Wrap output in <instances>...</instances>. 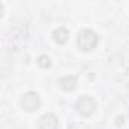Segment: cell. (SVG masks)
<instances>
[{"instance_id":"obj_1","label":"cell","mask_w":129,"mask_h":129,"mask_svg":"<svg viewBox=\"0 0 129 129\" xmlns=\"http://www.w3.org/2000/svg\"><path fill=\"white\" fill-rule=\"evenodd\" d=\"M99 43V35L91 29H82L78 35V47L82 52L93 50Z\"/></svg>"},{"instance_id":"obj_2","label":"cell","mask_w":129,"mask_h":129,"mask_svg":"<svg viewBox=\"0 0 129 129\" xmlns=\"http://www.w3.org/2000/svg\"><path fill=\"white\" fill-rule=\"evenodd\" d=\"M96 108H97V103H96V100H94L91 96H81V97L76 100V103H75V109H76L78 114L82 115V117H90V115H93L94 111H96Z\"/></svg>"},{"instance_id":"obj_3","label":"cell","mask_w":129,"mask_h":129,"mask_svg":"<svg viewBox=\"0 0 129 129\" xmlns=\"http://www.w3.org/2000/svg\"><path fill=\"white\" fill-rule=\"evenodd\" d=\"M20 105H21V108H23L24 111L32 112V111H37V109L40 108L41 99H40V96H38L35 91H29V93L23 94V97H21V100H20Z\"/></svg>"},{"instance_id":"obj_4","label":"cell","mask_w":129,"mask_h":129,"mask_svg":"<svg viewBox=\"0 0 129 129\" xmlns=\"http://www.w3.org/2000/svg\"><path fill=\"white\" fill-rule=\"evenodd\" d=\"M59 120L53 112H47L38 118V129H58Z\"/></svg>"},{"instance_id":"obj_5","label":"cell","mask_w":129,"mask_h":129,"mask_svg":"<svg viewBox=\"0 0 129 129\" xmlns=\"http://www.w3.org/2000/svg\"><path fill=\"white\" fill-rule=\"evenodd\" d=\"M58 85H59L64 91H73V90L78 87V79H76V76L69 75V76L61 78V79L58 81Z\"/></svg>"},{"instance_id":"obj_6","label":"cell","mask_w":129,"mask_h":129,"mask_svg":"<svg viewBox=\"0 0 129 129\" xmlns=\"http://www.w3.org/2000/svg\"><path fill=\"white\" fill-rule=\"evenodd\" d=\"M52 37H53V40H55L56 44H66V43L69 41L70 34H69V30L64 27V26H61V27H56V29L52 32Z\"/></svg>"},{"instance_id":"obj_7","label":"cell","mask_w":129,"mask_h":129,"mask_svg":"<svg viewBox=\"0 0 129 129\" xmlns=\"http://www.w3.org/2000/svg\"><path fill=\"white\" fill-rule=\"evenodd\" d=\"M38 66L40 67H43V69H49L50 66H52V59L47 56V55H41L40 58H38Z\"/></svg>"},{"instance_id":"obj_8","label":"cell","mask_w":129,"mask_h":129,"mask_svg":"<svg viewBox=\"0 0 129 129\" xmlns=\"http://www.w3.org/2000/svg\"><path fill=\"white\" fill-rule=\"evenodd\" d=\"M117 124H123V118L118 117V118H117Z\"/></svg>"}]
</instances>
